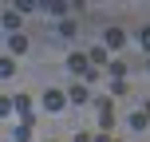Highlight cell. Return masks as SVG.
Wrapping results in <instances>:
<instances>
[{"label":"cell","mask_w":150,"mask_h":142,"mask_svg":"<svg viewBox=\"0 0 150 142\" xmlns=\"http://www.w3.org/2000/svg\"><path fill=\"white\" fill-rule=\"evenodd\" d=\"M63 107H67V95H63L59 87H47V91H44V111H47V114H59Z\"/></svg>","instance_id":"obj_1"},{"label":"cell","mask_w":150,"mask_h":142,"mask_svg":"<svg viewBox=\"0 0 150 142\" xmlns=\"http://www.w3.org/2000/svg\"><path fill=\"white\" fill-rule=\"evenodd\" d=\"M12 111L24 119L20 126H36V114H32V99H28V95H16V99H12Z\"/></svg>","instance_id":"obj_2"},{"label":"cell","mask_w":150,"mask_h":142,"mask_svg":"<svg viewBox=\"0 0 150 142\" xmlns=\"http://www.w3.org/2000/svg\"><path fill=\"white\" fill-rule=\"evenodd\" d=\"M122 44H127V32H122V28H107V36H103L107 52H122Z\"/></svg>","instance_id":"obj_3"},{"label":"cell","mask_w":150,"mask_h":142,"mask_svg":"<svg viewBox=\"0 0 150 142\" xmlns=\"http://www.w3.org/2000/svg\"><path fill=\"white\" fill-rule=\"evenodd\" d=\"M83 55H87L91 71H99V67H107V63H111V52H107V47H91V52H83Z\"/></svg>","instance_id":"obj_4"},{"label":"cell","mask_w":150,"mask_h":142,"mask_svg":"<svg viewBox=\"0 0 150 142\" xmlns=\"http://www.w3.org/2000/svg\"><path fill=\"white\" fill-rule=\"evenodd\" d=\"M67 103H75V107L91 103V87H87V83H71V91H67Z\"/></svg>","instance_id":"obj_5"},{"label":"cell","mask_w":150,"mask_h":142,"mask_svg":"<svg viewBox=\"0 0 150 142\" xmlns=\"http://www.w3.org/2000/svg\"><path fill=\"white\" fill-rule=\"evenodd\" d=\"M107 71H111V83H127V63H122V59H111Z\"/></svg>","instance_id":"obj_6"},{"label":"cell","mask_w":150,"mask_h":142,"mask_svg":"<svg viewBox=\"0 0 150 142\" xmlns=\"http://www.w3.org/2000/svg\"><path fill=\"white\" fill-rule=\"evenodd\" d=\"M8 52H12V55H24V52H28V36H20V32L8 36Z\"/></svg>","instance_id":"obj_7"},{"label":"cell","mask_w":150,"mask_h":142,"mask_svg":"<svg viewBox=\"0 0 150 142\" xmlns=\"http://www.w3.org/2000/svg\"><path fill=\"white\" fill-rule=\"evenodd\" d=\"M4 28L12 32V36L20 32V12H16V8H8V12H4Z\"/></svg>","instance_id":"obj_8"},{"label":"cell","mask_w":150,"mask_h":142,"mask_svg":"<svg viewBox=\"0 0 150 142\" xmlns=\"http://www.w3.org/2000/svg\"><path fill=\"white\" fill-rule=\"evenodd\" d=\"M99 130L111 134V130H115V114H99Z\"/></svg>","instance_id":"obj_9"},{"label":"cell","mask_w":150,"mask_h":142,"mask_svg":"<svg viewBox=\"0 0 150 142\" xmlns=\"http://www.w3.org/2000/svg\"><path fill=\"white\" fill-rule=\"evenodd\" d=\"M12 71H16V63L8 59V55H0V79H8V75H12Z\"/></svg>","instance_id":"obj_10"},{"label":"cell","mask_w":150,"mask_h":142,"mask_svg":"<svg viewBox=\"0 0 150 142\" xmlns=\"http://www.w3.org/2000/svg\"><path fill=\"white\" fill-rule=\"evenodd\" d=\"M130 126H134V130H146V126H150V119L138 111V114H130Z\"/></svg>","instance_id":"obj_11"},{"label":"cell","mask_w":150,"mask_h":142,"mask_svg":"<svg viewBox=\"0 0 150 142\" xmlns=\"http://www.w3.org/2000/svg\"><path fill=\"white\" fill-rule=\"evenodd\" d=\"M95 107H99V114H115V103H111L107 95H103V99H95Z\"/></svg>","instance_id":"obj_12"},{"label":"cell","mask_w":150,"mask_h":142,"mask_svg":"<svg viewBox=\"0 0 150 142\" xmlns=\"http://www.w3.org/2000/svg\"><path fill=\"white\" fill-rule=\"evenodd\" d=\"M12 138H16V142H32V126H16Z\"/></svg>","instance_id":"obj_13"},{"label":"cell","mask_w":150,"mask_h":142,"mask_svg":"<svg viewBox=\"0 0 150 142\" xmlns=\"http://www.w3.org/2000/svg\"><path fill=\"white\" fill-rule=\"evenodd\" d=\"M59 36H67V40L75 36V20H63V24H59Z\"/></svg>","instance_id":"obj_14"},{"label":"cell","mask_w":150,"mask_h":142,"mask_svg":"<svg viewBox=\"0 0 150 142\" xmlns=\"http://www.w3.org/2000/svg\"><path fill=\"white\" fill-rule=\"evenodd\" d=\"M91 142H122V138H115V134H91Z\"/></svg>","instance_id":"obj_15"},{"label":"cell","mask_w":150,"mask_h":142,"mask_svg":"<svg viewBox=\"0 0 150 142\" xmlns=\"http://www.w3.org/2000/svg\"><path fill=\"white\" fill-rule=\"evenodd\" d=\"M8 111H12V99H8V95H0V114H8Z\"/></svg>","instance_id":"obj_16"},{"label":"cell","mask_w":150,"mask_h":142,"mask_svg":"<svg viewBox=\"0 0 150 142\" xmlns=\"http://www.w3.org/2000/svg\"><path fill=\"white\" fill-rule=\"evenodd\" d=\"M138 40H142V47L150 52V28H142V32H138Z\"/></svg>","instance_id":"obj_17"},{"label":"cell","mask_w":150,"mask_h":142,"mask_svg":"<svg viewBox=\"0 0 150 142\" xmlns=\"http://www.w3.org/2000/svg\"><path fill=\"white\" fill-rule=\"evenodd\" d=\"M142 114H146V119H150V99H146V103H142Z\"/></svg>","instance_id":"obj_18"}]
</instances>
